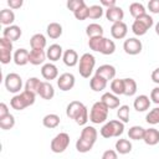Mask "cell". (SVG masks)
Masks as SVG:
<instances>
[{"label": "cell", "mask_w": 159, "mask_h": 159, "mask_svg": "<svg viewBox=\"0 0 159 159\" xmlns=\"http://www.w3.org/2000/svg\"><path fill=\"white\" fill-rule=\"evenodd\" d=\"M108 112L109 109L106 107L104 103H102L101 101L93 103L91 112H89V120L94 124H99V123H104L108 118Z\"/></svg>", "instance_id": "6da1fadb"}, {"label": "cell", "mask_w": 159, "mask_h": 159, "mask_svg": "<svg viewBox=\"0 0 159 159\" xmlns=\"http://www.w3.org/2000/svg\"><path fill=\"white\" fill-rule=\"evenodd\" d=\"M96 66V58L92 53H83L80 57L78 72L83 78H89Z\"/></svg>", "instance_id": "7a4b0ae2"}, {"label": "cell", "mask_w": 159, "mask_h": 159, "mask_svg": "<svg viewBox=\"0 0 159 159\" xmlns=\"http://www.w3.org/2000/svg\"><path fill=\"white\" fill-rule=\"evenodd\" d=\"M68 145H70V135H68L67 133L62 132V133H58V134L51 140L50 148H51V150H52L53 153L60 154V153H63V152L67 149Z\"/></svg>", "instance_id": "3957f363"}, {"label": "cell", "mask_w": 159, "mask_h": 159, "mask_svg": "<svg viewBox=\"0 0 159 159\" xmlns=\"http://www.w3.org/2000/svg\"><path fill=\"white\" fill-rule=\"evenodd\" d=\"M4 83H5V87L9 92L17 93V92H20V89L22 87V78L20 77V75L11 72V73H7L5 76Z\"/></svg>", "instance_id": "277c9868"}, {"label": "cell", "mask_w": 159, "mask_h": 159, "mask_svg": "<svg viewBox=\"0 0 159 159\" xmlns=\"http://www.w3.org/2000/svg\"><path fill=\"white\" fill-rule=\"evenodd\" d=\"M12 42L5 37H1L0 39V61L1 63L6 65L11 61V58H14V56H11V52H12Z\"/></svg>", "instance_id": "5b68a950"}, {"label": "cell", "mask_w": 159, "mask_h": 159, "mask_svg": "<svg viewBox=\"0 0 159 159\" xmlns=\"http://www.w3.org/2000/svg\"><path fill=\"white\" fill-rule=\"evenodd\" d=\"M142 48H143V45H142L140 40H138V39H135V37H129V39H127V40L124 41V43H123V50H124V52L128 53V55H132V56L140 53V52H142Z\"/></svg>", "instance_id": "8992f818"}, {"label": "cell", "mask_w": 159, "mask_h": 159, "mask_svg": "<svg viewBox=\"0 0 159 159\" xmlns=\"http://www.w3.org/2000/svg\"><path fill=\"white\" fill-rule=\"evenodd\" d=\"M75 83H76V78L72 73H62L58 78H57V86L61 91L66 92V91H70L75 87Z\"/></svg>", "instance_id": "52a82bcc"}, {"label": "cell", "mask_w": 159, "mask_h": 159, "mask_svg": "<svg viewBox=\"0 0 159 159\" xmlns=\"http://www.w3.org/2000/svg\"><path fill=\"white\" fill-rule=\"evenodd\" d=\"M127 32H128V26L125 22L123 21H119V22H116L112 25L111 27V35L113 39L116 40H120V39H124L127 36Z\"/></svg>", "instance_id": "ba28073f"}, {"label": "cell", "mask_w": 159, "mask_h": 159, "mask_svg": "<svg viewBox=\"0 0 159 159\" xmlns=\"http://www.w3.org/2000/svg\"><path fill=\"white\" fill-rule=\"evenodd\" d=\"M47 55L45 52V50H40V48H32L29 53V62L34 66H39L41 63L45 62Z\"/></svg>", "instance_id": "9c48e42d"}, {"label": "cell", "mask_w": 159, "mask_h": 159, "mask_svg": "<svg viewBox=\"0 0 159 159\" xmlns=\"http://www.w3.org/2000/svg\"><path fill=\"white\" fill-rule=\"evenodd\" d=\"M22 31H21V27L17 26V25H11V26H7L2 30V37L10 40L11 42L14 41H17L21 36Z\"/></svg>", "instance_id": "30bf717a"}, {"label": "cell", "mask_w": 159, "mask_h": 159, "mask_svg": "<svg viewBox=\"0 0 159 159\" xmlns=\"http://www.w3.org/2000/svg\"><path fill=\"white\" fill-rule=\"evenodd\" d=\"M41 75L42 77L48 82V81H52V80H56L58 77V70L57 67L53 65V63H45L42 67H41Z\"/></svg>", "instance_id": "8fae6325"}, {"label": "cell", "mask_w": 159, "mask_h": 159, "mask_svg": "<svg viewBox=\"0 0 159 159\" xmlns=\"http://www.w3.org/2000/svg\"><path fill=\"white\" fill-rule=\"evenodd\" d=\"M96 75L104 78L107 82L109 80H114L116 77V68L112 65H102L96 70Z\"/></svg>", "instance_id": "7c38bea8"}, {"label": "cell", "mask_w": 159, "mask_h": 159, "mask_svg": "<svg viewBox=\"0 0 159 159\" xmlns=\"http://www.w3.org/2000/svg\"><path fill=\"white\" fill-rule=\"evenodd\" d=\"M106 17H107L108 21L116 24V22H119V21L123 20V17H124V11H123L122 7H119V6H113V7L106 10Z\"/></svg>", "instance_id": "4fadbf2b"}, {"label": "cell", "mask_w": 159, "mask_h": 159, "mask_svg": "<svg viewBox=\"0 0 159 159\" xmlns=\"http://www.w3.org/2000/svg\"><path fill=\"white\" fill-rule=\"evenodd\" d=\"M101 102L104 103L108 109H114V108H118V107H119L120 99L118 98V96L113 94L112 92H107V93H103V94H102Z\"/></svg>", "instance_id": "5bb4252c"}, {"label": "cell", "mask_w": 159, "mask_h": 159, "mask_svg": "<svg viewBox=\"0 0 159 159\" xmlns=\"http://www.w3.org/2000/svg\"><path fill=\"white\" fill-rule=\"evenodd\" d=\"M97 137H98V133H97L96 128L92 127V125H86L82 129L81 135H80V138H82L83 140H86V142H88V143H91L93 145H94V143L97 140Z\"/></svg>", "instance_id": "9a60e30c"}, {"label": "cell", "mask_w": 159, "mask_h": 159, "mask_svg": "<svg viewBox=\"0 0 159 159\" xmlns=\"http://www.w3.org/2000/svg\"><path fill=\"white\" fill-rule=\"evenodd\" d=\"M84 104L80 101H72L68 103L67 108H66V116L71 119H76V117L78 116V113L83 109Z\"/></svg>", "instance_id": "2e32d148"}, {"label": "cell", "mask_w": 159, "mask_h": 159, "mask_svg": "<svg viewBox=\"0 0 159 159\" xmlns=\"http://www.w3.org/2000/svg\"><path fill=\"white\" fill-rule=\"evenodd\" d=\"M46 55H47V58H48L50 61H52V62L58 61V60L63 56V51H62L61 45H58V43H53V45H51V46L47 48Z\"/></svg>", "instance_id": "e0dca14e"}, {"label": "cell", "mask_w": 159, "mask_h": 159, "mask_svg": "<svg viewBox=\"0 0 159 159\" xmlns=\"http://www.w3.org/2000/svg\"><path fill=\"white\" fill-rule=\"evenodd\" d=\"M62 60H63V63L68 67H73L78 63V53L73 50V48H68L63 52V56H62Z\"/></svg>", "instance_id": "ac0fdd59"}, {"label": "cell", "mask_w": 159, "mask_h": 159, "mask_svg": "<svg viewBox=\"0 0 159 159\" xmlns=\"http://www.w3.org/2000/svg\"><path fill=\"white\" fill-rule=\"evenodd\" d=\"M133 106H134V109H135L137 112H145V111L149 109V107H150V99H149L148 96L140 94V96H138V97L134 99Z\"/></svg>", "instance_id": "d6986e66"}, {"label": "cell", "mask_w": 159, "mask_h": 159, "mask_svg": "<svg viewBox=\"0 0 159 159\" xmlns=\"http://www.w3.org/2000/svg\"><path fill=\"white\" fill-rule=\"evenodd\" d=\"M143 140L148 145H155V144H158L159 143V130L155 129V128L145 129Z\"/></svg>", "instance_id": "ffe728a7"}, {"label": "cell", "mask_w": 159, "mask_h": 159, "mask_svg": "<svg viewBox=\"0 0 159 159\" xmlns=\"http://www.w3.org/2000/svg\"><path fill=\"white\" fill-rule=\"evenodd\" d=\"M39 96L43 99H52L53 96H55V89H53V86L47 82V81H43L41 87H40V91H39Z\"/></svg>", "instance_id": "44dd1931"}, {"label": "cell", "mask_w": 159, "mask_h": 159, "mask_svg": "<svg viewBox=\"0 0 159 159\" xmlns=\"http://www.w3.org/2000/svg\"><path fill=\"white\" fill-rule=\"evenodd\" d=\"M29 51L26 48H19L15 51L14 53V62L17 66H25L26 63H29Z\"/></svg>", "instance_id": "7402d4cb"}, {"label": "cell", "mask_w": 159, "mask_h": 159, "mask_svg": "<svg viewBox=\"0 0 159 159\" xmlns=\"http://www.w3.org/2000/svg\"><path fill=\"white\" fill-rule=\"evenodd\" d=\"M89 87H91V89L94 91V92H101V91H103V89L107 87V81H106L104 78H102V77L94 75V76L89 80Z\"/></svg>", "instance_id": "603a6c76"}, {"label": "cell", "mask_w": 159, "mask_h": 159, "mask_svg": "<svg viewBox=\"0 0 159 159\" xmlns=\"http://www.w3.org/2000/svg\"><path fill=\"white\" fill-rule=\"evenodd\" d=\"M15 21V14L11 9H2L0 11V24L7 26H11Z\"/></svg>", "instance_id": "cb8c5ba5"}, {"label": "cell", "mask_w": 159, "mask_h": 159, "mask_svg": "<svg viewBox=\"0 0 159 159\" xmlns=\"http://www.w3.org/2000/svg\"><path fill=\"white\" fill-rule=\"evenodd\" d=\"M46 32H47L50 39L56 40V39H58L62 35V26L58 22H51V24L47 25Z\"/></svg>", "instance_id": "d4e9b609"}, {"label": "cell", "mask_w": 159, "mask_h": 159, "mask_svg": "<svg viewBox=\"0 0 159 159\" xmlns=\"http://www.w3.org/2000/svg\"><path fill=\"white\" fill-rule=\"evenodd\" d=\"M60 122H61L60 117H58L57 114H55V113L46 114V116L43 117V119H42V124H43L46 128H50V129L56 128V127L60 124Z\"/></svg>", "instance_id": "484cf974"}, {"label": "cell", "mask_w": 159, "mask_h": 159, "mask_svg": "<svg viewBox=\"0 0 159 159\" xmlns=\"http://www.w3.org/2000/svg\"><path fill=\"white\" fill-rule=\"evenodd\" d=\"M86 35L92 39V37H98V36H103V27L99 25V24H89L87 27H86Z\"/></svg>", "instance_id": "4316f807"}, {"label": "cell", "mask_w": 159, "mask_h": 159, "mask_svg": "<svg viewBox=\"0 0 159 159\" xmlns=\"http://www.w3.org/2000/svg\"><path fill=\"white\" fill-rule=\"evenodd\" d=\"M30 45H31V48L43 50L45 46H46V37L42 34H35L30 39Z\"/></svg>", "instance_id": "83f0119b"}, {"label": "cell", "mask_w": 159, "mask_h": 159, "mask_svg": "<svg viewBox=\"0 0 159 159\" xmlns=\"http://www.w3.org/2000/svg\"><path fill=\"white\" fill-rule=\"evenodd\" d=\"M41 84H42V81H40L37 77H30L25 83V89H27L35 94H39Z\"/></svg>", "instance_id": "f1b7e54d"}, {"label": "cell", "mask_w": 159, "mask_h": 159, "mask_svg": "<svg viewBox=\"0 0 159 159\" xmlns=\"http://www.w3.org/2000/svg\"><path fill=\"white\" fill-rule=\"evenodd\" d=\"M116 152L119 154H128L132 152V143L128 139H118L116 142Z\"/></svg>", "instance_id": "f546056e"}, {"label": "cell", "mask_w": 159, "mask_h": 159, "mask_svg": "<svg viewBox=\"0 0 159 159\" xmlns=\"http://www.w3.org/2000/svg\"><path fill=\"white\" fill-rule=\"evenodd\" d=\"M144 133H145V129L143 127H140V125H133L128 130V137L130 139H133V140H143Z\"/></svg>", "instance_id": "4dcf8cb0"}, {"label": "cell", "mask_w": 159, "mask_h": 159, "mask_svg": "<svg viewBox=\"0 0 159 159\" xmlns=\"http://www.w3.org/2000/svg\"><path fill=\"white\" fill-rule=\"evenodd\" d=\"M124 82V96L132 97L137 92V82L133 78H123Z\"/></svg>", "instance_id": "1f68e13d"}, {"label": "cell", "mask_w": 159, "mask_h": 159, "mask_svg": "<svg viewBox=\"0 0 159 159\" xmlns=\"http://www.w3.org/2000/svg\"><path fill=\"white\" fill-rule=\"evenodd\" d=\"M129 12L134 19H137V17L147 14V10L142 2H132L129 5Z\"/></svg>", "instance_id": "d6a6232c"}, {"label": "cell", "mask_w": 159, "mask_h": 159, "mask_svg": "<svg viewBox=\"0 0 159 159\" xmlns=\"http://www.w3.org/2000/svg\"><path fill=\"white\" fill-rule=\"evenodd\" d=\"M111 91L116 96L124 94V82L123 78H114L111 82Z\"/></svg>", "instance_id": "836d02e7"}, {"label": "cell", "mask_w": 159, "mask_h": 159, "mask_svg": "<svg viewBox=\"0 0 159 159\" xmlns=\"http://www.w3.org/2000/svg\"><path fill=\"white\" fill-rule=\"evenodd\" d=\"M148 30H149V29H148L142 21H139V20H134L133 24H132V31H133V34L137 35V36H143V35H145Z\"/></svg>", "instance_id": "e575fe53"}, {"label": "cell", "mask_w": 159, "mask_h": 159, "mask_svg": "<svg viewBox=\"0 0 159 159\" xmlns=\"http://www.w3.org/2000/svg\"><path fill=\"white\" fill-rule=\"evenodd\" d=\"M103 41H104V36H98V37H92L88 40V46L92 51H96V52H101V48H102V45H103Z\"/></svg>", "instance_id": "d590c367"}, {"label": "cell", "mask_w": 159, "mask_h": 159, "mask_svg": "<svg viewBox=\"0 0 159 159\" xmlns=\"http://www.w3.org/2000/svg\"><path fill=\"white\" fill-rule=\"evenodd\" d=\"M15 125V117L12 114H7L0 118V128L4 130H9Z\"/></svg>", "instance_id": "8d00e7d4"}, {"label": "cell", "mask_w": 159, "mask_h": 159, "mask_svg": "<svg viewBox=\"0 0 159 159\" xmlns=\"http://www.w3.org/2000/svg\"><path fill=\"white\" fill-rule=\"evenodd\" d=\"M114 51H116L114 41L104 37V41H103V45H102V48H101V53H103V55H112Z\"/></svg>", "instance_id": "74e56055"}, {"label": "cell", "mask_w": 159, "mask_h": 159, "mask_svg": "<svg viewBox=\"0 0 159 159\" xmlns=\"http://www.w3.org/2000/svg\"><path fill=\"white\" fill-rule=\"evenodd\" d=\"M10 106L15 109V111H22V109H25L27 106H26V103L24 102V99H22V97L20 96V94H15L12 98H11V101H10Z\"/></svg>", "instance_id": "f35d334b"}, {"label": "cell", "mask_w": 159, "mask_h": 159, "mask_svg": "<svg viewBox=\"0 0 159 159\" xmlns=\"http://www.w3.org/2000/svg\"><path fill=\"white\" fill-rule=\"evenodd\" d=\"M145 120L148 124H158L159 123V107L153 108L152 111H149V113L145 116Z\"/></svg>", "instance_id": "ab89813d"}, {"label": "cell", "mask_w": 159, "mask_h": 159, "mask_svg": "<svg viewBox=\"0 0 159 159\" xmlns=\"http://www.w3.org/2000/svg\"><path fill=\"white\" fill-rule=\"evenodd\" d=\"M103 15V7L101 5H92L88 7V17L89 19H101Z\"/></svg>", "instance_id": "60d3db41"}, {"label": "cell", "mask_w": 159, "mask_h": 159, "mask_svg": "<svg viewBox=\"0 0 159 159\" xmlns=\"http://www.w3.org/2000/svg\"><path fill=\"white\" fill-rule=\"evenodd\" d=\"M117 117H118V119L120 122L127 123L129 120V107L127 104L119 106L118 107V111H117Z\"/></svg>", "instance_id": "b9f144b4"}, {"label": "cell", "mask_w": 159, "mask_h": 159, "mask_svg": "<svg viewBox=\"0 0 159 159\" xmlns=\"http://www.w3.org/2000/svg\"><path fill=\"white\" fill-rule=\"evenodd\" d=\"M92 148H93V144H91V143L83 140L82 138H78L77 142H76V149H77V152H80V153H87V152H89Z\"/></svg>", "instance_id": "7bdbcfd3"}, {"label": "cell", "mask_w": 159, "mask_h": 159, "mask_svg": "<svg viewBox=\"0 0 159 159\" xmlns=\"http://www.w3.org/2000/svg\"><path fill=\"white\" fill-rule=\"evenodd\" d=\"M88 119H89V117H88V109H87V107L84 106L83 109H82V111L78 113V116L76 117L75 122H76L78 125H84V124L88 122Z\"/></svg>", "instance_id": "ee69618b"}, {"label": "cell", "mask_w": 159, "mask_h": 159, "mask_svg": "<svg viewBox=\"0 0 159 159\" xmlns=\"http://www.w3.org/2000/svg\"><path fill=\"white\" fill-rule=\"evenodd\" d=\"M20 96L22 97V99H24V102L26 103L27 107H30V106H32V104L35 103V97H36V94L32 93V92H30V91H27V89H24V91L20 93Z\"/></svg>", "instance_id": "f6af8a7d"}, {"label": "cell", "mask_w": 159, "mask_h": 159, "mask_svg": "<svg viewBox=\"0 0 159 159\" xmlns=\"http://www.w3.org/2000/svg\"><path fill=\"white\" fill-rule=\"evenodd\" d=\"M112 123V127H113V132H114V137H119L123 134L124 132V123L120 122L119 119H113V120H109Z\"/></svg>", "instance_id": "bcb514c9"}, {"label": "cell", "mask_w": 159, "mask_h": 159, "mask_svg": "<svg viewBox=\"0 0 159 159\" xmlns=\"http://www.w3.org/2000/svg\"><path fill=\"white\" fill-rule=\"evenodd\" d=\"M88 7H89V6H87L86 4H84L83 6H81L78 10H76V11L73 12L75 17H76L77 20H80V21H83V20L88 19Z\"/></svg>", "instance_id": "7dc6e473"}, {"label": "cell", "mask_w": 159, "mask_h": 159, "mask_svg": "<svg viewBox=\"0 0 159 159\" xmlns=\"http://www.w3.org/2000/svg\"><path fill=\"white\" fill-rule=\"evenodd\" d=\"M101 135H102L103 138H107V139L114 137V132H113V127H112V123H111V122L106 123V124L101 128Z\"/></svg>", "instance_id": "c3c4849f"}, {"label": "cell", "mask_w": 159, "mask_h": 159, "mask_svg": "<svg viewBox=\"0 0 159 159\" xmlns=\"http://www.w3.org/2000/svg\"><path fill=\"white\" fill-rule=\"evenodd\" d=\"M86 2L83 0H68L67 1V9L71 10L72 12H75L76 10H78L81 6H83Z\"/></svg>", "instance_id": "681fc988"}, {"label": "cell", "mask_w": 159, "mask_h": 159, "mask_svg": "<svg viewBox=\"0 0 159 159\" xmlns=\"http://www.w3.org/2000/svg\"><path fill=\"white\" fill-rule=\"evenodd\" d=\"M135 20H139V21H142L148 29H150L153 25H154V21H153V17L150 16V15H148V14H144V15H142V16H139V17H137Z\"/></svg>", "instance_id": "f907efd6"}, {"label": "cell", "mask_w": 159, "mask_h": 159, "mask_svg": "<svg viewBox=\"0 0 159 159\" xmlns=\"http://www.w3.org/2000/svg\"><path fill=\"white\" fill-rule=\"evenodd\" d=\"M148 9L152 14H159V0H149Z\"/></svg>", "instance_id": "816d5d0a"}, {"label": "cell", "mask_w": 159, "mask_h": 159, "mask_svg": "<svg viewBox=\"0 0 159 159\" xmlns=\"http://www.w3.org/2000/svg\"><path fill=\"white\" fill-rule=\"evenodd\" d=\"M102 159H118L117 152L113 149H108L102 154Z\"/></svg>", "instance_id": "f5cc1de1"}, {"label": "cell", "mask_w": 159, "mask_h": 159, "mask_svg": "<svg viewBox=\"0 0 159 159\" xmlns=\"http://www.w3.org/2000/svg\"><path fill=\"white\" fill-rule=\"evenodd\" d=\"M150 99L155 104H159V87H154L150 92Z\"/></svg>", "instance_id": "db71d44e"}, {"label": "cell", "mask_w": 159, "mask_h": 159, "mask_svg": "<svg viewBox=\"0 0 159 159\" xmlns=\"http://www.w3.org/2000/svg\"><path fill=\"white\" fill-rule=\"evenodd\" d=\"M22 4H24L22 0H7V5L10 6V9H20Z\"/></svg>", "instance_id": "11a10c76"}, {"label": "cell", "mask_w": 159, "mask_h": 159, "mask_svg": "<svg viewBox=\"0 0 159 159\" xmlns=\"http://www.w3.org/2000/svg\"><path fill=\"white\" fill-rule=\"evenodd\" d=\"M7 114H10L7 106H6L4 102H1V103H0V118L5 117V116H7Z\"/></svg>", "instance_id": "9f6ffc18"}, {"label": "cell", "mask_w": 159, "mask_h": 159, "mask_svg": "<svg viewBox=\"0 0 159 159\" xmlns=\"http://www.w3.org/2000/svg\"><path fill=\"white\" fill-rule=\"evenodd\" d=\"M101 6H106L107 9H111L116 5V0H101Z\"/></svg>", "instance_id": "6f0895ef"}, {"label": "cell", "mask_w": 159, "mask_h": 159, "mask_svg": "<svg viewBox=\"0 0 159 159\" xmlns=\"http://www.w3.org/2000/svg\"><path fill=\"white\" fill-rule=\"evenodd\" d=\"M152 81L154 82V83H158L159 84V67L158 68H155L153 72H152Z\"/></svg>", "instance_id": "680465c9"}, {"label": "cell", "mask_w": 159, "mask_h": 159, "mask_svg": "<svg viewBox=\"0 0 159 159\" xmlns=\"http://www.w3.org/2000/svg\"><path fill=\"white\" fill-rule=\"evenodd\" d=\"M155 34L159 36V21L155 24Z\"/></svg>", "instance_id": "91938a15"}]
</instances>
